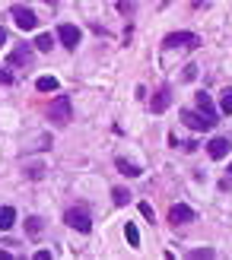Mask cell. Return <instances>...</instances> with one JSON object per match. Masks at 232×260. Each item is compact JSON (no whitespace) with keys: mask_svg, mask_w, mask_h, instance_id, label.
Instances as JSON below:
<instances>
[{"mask_svg":"<svg viewBox=\"0 0 232 260\" xmlns=\"http://www.w3.org/2000/svg\"><path fill=\"white\" fill-rule=\"evenodd\" d=\"M70 118H73V111H70V99H67V95H57V99L48 105V121H51V124H57V127H64Z\"/></svg>","mask_w":232,"mask_h":260,"instance_id":"cell-1","label":"cell"},{"mask_svg":"<svg viewBox=\"0 0 232 260\" xmlns=\"http://www.w3.org/2000/svg\"><path fill=\"white\" fill-rule=\"evenodd\" d=\"M64 222H67L70 229H76V232H93V219H89V213L83 210V206H70L67 213H64Z\"/></svg>","mask_w":232,"mask_h":260,"instance_id":"cell-2","label":"cell"},{"mask_svg":"<svg viewBox=\"0 0 232 260\" xmlns=\"http://www.w3.org/2000/svg\"><path fill=\"white\" fill-rule=\"evenodd\" d=\"M197 45H200V38L194 32H172V35H165V42H162L165 51H172V48H197Z\"/></svg>","mask_w":232,"mask_h":260,"instance_id":"cell-3","label":"cell"},{"mask_svg":"<svg viewBox=\"0 0 232 260\" xmlns=\"http://www.w3.org/2000/svg\"><path fill=\"white\" fill-rule=\"evenodd\" d=\"M13 22H16L22 32H32L35 25H38V16H35L29 7H13Z\"/></svg>","mask_w":232,"mask_h":260,"instance_id":"cell-4","label":"cell"},{"mask_svg":"<svg viewBox=\"0 0 232 260\" xmlns=\"http://www.w3.org/2000/svg\"><path fill=\"white\" fill-rule=\"evenodd\" d=\"M57 38H61V45L67 48V51H73L76 45H80V38H83V32L76 29V25H70V22H64L61 29H57Z\"/></svg>","mask_w":232,"mask_h":260,"instance_id":"cell-5","label":"cell"},{"mask_svg":"<svg viewBox=\"0 0 232 260\" xmlns=\"http://www.w3.org/2000/svg\"><path fill=\"white\" fill-rule=\"evenodd\" d=\"M182 121H185V127H191V130H210L216 121H210L207 114H197V111H182Z\"/></svg>","mask_w":232,"mask_h":260,"instance_id":"cell-6","label":"cell"},{"mask_svg":"<svg viewBox=\"0 0 232 260\" xmlns=\"http://www.w3.org/2000/svg\"><path fill=\"white\" fill-rule=\"evenodd\" d=\"M172 99H175V92H172V89H169V86H162V89H159V92H156V95H153V99H150V111H153V114H162L165 108H169V105H172Z\"/></svg>","mask_w":232,"mask_h":260,"instance_id":"cell-7","label":"cell"},{"mask_svg":"<svg viewBox=\"0 0 232 260\" xmlns=\"http://www.w3.org/2000/svg\"><path fill=\"white\" fill-rule=\"evenodd\" d=\"M191 219H194V210H191V206H185V203H175L172 210H169V222H172V225H188Z\"/></svg>","mask_w":232,"mask_h":260,"instance_id":"cell-8","label":"cell"},{"mask_svg":"<svg viewBox=\"0 0 232 260\" xmlns=\"http://www.w3.org/2000/svg\"><path fill=\"white\" fill-rule=\"evenodd\" d=\"M229 152H232V143H229L226 137L210 140V146H207V155H210V159H226Z\"/></svg>","mask_w":232,"mask_h":260,"instance_id":"cell-9","label":"cell"},{"mask_svg":"<svg viewBox=\"0 0 232 260\" xmlns=\"http://www.w3.org/2000/svg\"><path fill=\"white\" fill-rule=\"evenodd\" d=\"M29 60H32V48H29V45H19V48L10 54V67H19V63L25 67Z\"/></svg>","mask_w":232,"mask_h":260,"instance_id":"cell-10","label":"cell"},{"mask_svg":"<svg viewBox=\"0 0 232 260\" xmlns=\"http://www.w3.org/2000/svg\"><path fill=\"white\" fill-rule=\"evenodd\" d=\"M197 108H200V114H207L210 121H216V108H213V102H210L207 92H197Z\"/></svg>","mask_w":232,"mask_h":260,"instance_id":"cell-11","label":"cell"},{"mask_svg":"<svg viewBox=\"0 0 232 260\" xmlns=\"http://www.w3.org/2000/svg\"><path fill=\"white\" fill-rule=\"evenodd\" d=\"M13 222H16V210L13 206H0V232L13 229Z\"/></svg>","mask_w":232,"mask_h":260,"instance_id":"cell-12","label":"cell"},{"mask_svg":"<svg viewBox=\"0 0 232 260\" xmlns=\"http://www.w3.org/2000/svg\"><path fill=\"white\" fill-rule=\"evenodd\" d=\"M111 200L118 203V206H127V203H131V190H127V187H114L111 190Z\"/></svg>","mask_w":232,"mask_h":260,"instance_id":"cell-13","label":"cell"},{"mask_svg":"<svg viewBox=\"0 0 232 260\" xmlns=\"http://www.w3.org/2000/svg\"><path fill=\"white\" fill-rule=\"evenodd\" d=\"M124 235H127V244H131V248H140V232H137L134 222H127V225H124Z\"/></svg>","mask_w":232,"mask_h":260,"instance_id":"cell-14","label":"cell"},{"mask_svg":"<svg viewBox=\"0 0 232 260\" xmlns=\"http://www.w3.org/2000/svg\"><path fill=\"white\" fill-rule=\"evenodd\" d=\"M42 229H45V222L38 216H32V219H25V232H29V235L35 238V235H42Z\"/></svg>","mask_w":232,"mask_h":260,"instance_id":"cell-15","label":"cell"},{"mask_svg":"<svg viewBox=\"0 0 232 260\" xmlns=\"http://www.w3.org/2000/svg\"><path fill=\"white\" fill-rule=\"evenodd\" d=\"M35 86H38V92H54V89H57V80H54V76H42Z\"/></svg>","mask_w":232,"mask_h":260,"instance_id":"cell-16","label":"cell"},{"mask_svg":"<svg viewBox=\"0 0 232 260\" xmlns=\"http://www.w3.org/2000/svg\"><path fill=\"white\" fill-rule=\"evenodd\" d=\"M118 172H121V175H127V178H137V175H140V168H137L134 162H124V159H118Z\"/></svg>","mask_w":232,"mask_h":260,"instance_id":"cell-17","label":"cell"},{"mask_svg":"<svg viewBox=\"0 0 232 260\" xmlns=\"http://www.w3.org/2000/svg\"><path fill=\"white\" fill-rule=\"evenodd\" d=\"M35 48H38V51H51V48H54V38H51L48 32L38 35V38H35Z\"/></svg>","mask_w":232,"mask_h":260,"instance_id":"cell-18","label":"cell"},{"mask_svg":"<svg viewBox=\"0 0 232 260\" xmlns=\"http://www.w3.org/2000/svg\"><path fill=\"white\" fill-rule=\"evenodd\" d=\"M220 108L226 114H232V89H223V95H220Z\"/></svg>","mask_w":232,"mask_h":260,"instance_id":"cell-19","label":"cell"},{"mask_svg":"<svg viewBox=\"0 0 232 260\" xmlns=\"http://www.w3.org/2000/svg\"><path fill=\"white\" fill-rule=\"evenodd\" d=\"M188 257H191V260H210V257H216V254H213L210 248H200V251H191Z\"/></svg>","mask_w":232,"mask_h":260,"instance_id":"cell-20","label":"cell"},{"mask_svg":"<svg viewBox=\"0 0 232 260\" xmlns=\"http://www.w3.org/2000/svg\"><path fill=\"white\" fill-rule=\"evenodd\" d=\"M13 83V73L10 70H0V86H10Z\"/></svg>","mask_w":232,"mask_h":260,"instance_id":"cell-21","label":"cell"},{"mask_svg":"<svg viewBox=\"0 0 232 260\" xmlns=\"http://www.w3.org/2000/svg\"><path fill=\"white\" fill-rule=\"evenodd\" d=\"M140 213H143L150 222H153V206H150V203H140Z\"/></svg>","mask_w":232,"mask_h":260,"instance_id":"cell-22","label":"cell"},{"mask_svg":"<svg viewBox=\"0 0 232 260\" xmlns=\"http://www.w3.org/2000/svg\"><path fill=\"white\" fill-rule=\"evenodd\" d=\"M4 45H7V29L0 25V48H4Z\"/></svg>","mask_w":232,"mask_h":260,"instance_id":"cell-23","label":"cell"},{"mask_svg":"<svg viewBox=\"0 0 232 260\" xmlns=\"http://www.w3.org/2000/svg\"><path fill=\"white\" fill-rule=\"evenodd\" d=\"M0 260H13V254L10 251H0Z\"/></svg>","mask_w":232,"mask_h":260,"instance_id":"cell-24","label":"cell"},{"mask_svg":"<svg viewBox=\"0 0 232 260\" xmlns=\"http://www.w3.org/2000/svg\"><path fill=\"white\" fill-rule=\"evenodd\" d=\"M194 4H197V7H200V4H204V0H194Z\"/></svg>","mask_w":232,"mask_h":260,"instance_id":"cell-25","label":"cell"},{"mask_svg":"<svg viewBox=\"0 0 232 260\" xmlns=\"http://www.w3.org/2000/svg\"><path fill=\"white\" fill-rule=\"evenodd\" d=\"M229 175H232V165H229Z\"/></svg>","mask_w":232,"mask_h":260,"instance_id":"cell-26","label":"cell"}]
</instances>
